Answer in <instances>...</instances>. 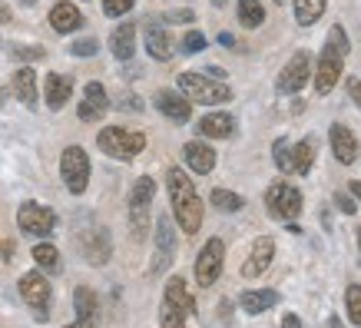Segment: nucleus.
<instances>
[{
	"mask_svg": "<svg viewBox=\"0 0 361 328\" xmlns=\"http://www.w3.org/2000/svg\"><path fill=\"white\" fill-rule=\"evenodd\" d=\"M166 189H169V202H173V216L179 222V229L196 236L202 229V199H199L192 179L183 169H169L166 173Z\"/></svg>",
	"mask_w": 361,
	"mask_h": 328,
	"instance_id": "1",
	"label": "nucleus"
},
{
	"mask_svg": "<svg viewBox=\"0 0 361 328\" xmlns=\"http://www.w3.org/2000/svg\"><path fill=\"white\" fill-rule=\"evenodd\" d=\"M179 93L189 99V103H202V107H219V103H229L232 90L222 83V80H212L206 73H179Z\"/></svg>",
	"mask_w": 361,
	"mask_h": 328,
	"instance_id": "2",
	"label": "nucleus"
},
{
	"mask_svg": "<svg viewBox=\"0 0 361 328\" xmlns=\"http://www.w3.org/2000/svg\"><path fill=\"white\" fill-rule=\"evenodd\" d=\"M97 146L113 159H133L146 150V133L126 130V126H103L97 136Z\"/></svg>",
	"mask_w": 361,
	"mask_h": 328,
	"instance_id": "3",
	"label": "nucleus"
},
{
	"mask_svg": "<svg viewBox=\"0 0 361 328\" xmlns=\"http://www.w3.org/2000/svg\"><path fill=\"white\" fill-rule=\"evenodd\" d=\"M60 176L73 196H83L90 186V156L83 146H66L60 156Z\"/></svg>",
	"mask_w": 361,
	"mask_h": 328,
	"instance_id": "4",
	"label": "nucleus"
},
{
	"mask_svg": "<svg viewBox=\"0 0 361 328\" xmlns=\"http://www.w3.org/2000/svg\"><path fill=\"white\" fill-rule=\"evenodd\" d=\"M265 209L279 222H292L302 212V193L292 183H272V186L265 189Z\"/></svg>",
	"mask_w": 361,
	"mask_h": 328,
	"instance_id": "5",
	"label": "nucleus"
},
{
	"mask_svg": "<svg viewBox=\"0 0 361 328\" xmlns=\"http://www.w3.org/2000/svg\"><path fill=\"white\" fill-rule=\"evenodd\" d=\"M156 196V183L149 176L136 179V186L130 193V226H133V236L142 239L146 236V222H149V202Z\"/></svg>",
	"mask_w": 361,
	"mask_h": 328,
	"instance_id": "6",
	"label": "nucleus"
},
{
	"mask_svg": "<svg viewBox=\"0 0 361 328\" xmlns=\"http://www.w3.org/2000/svg\"><path fill=\"white\" fill-rule=\"evenodd\" d=\"M222 265H226V242L209 239L206 245H202V252H199V259H196V282L202 285V288L216 285L219 282V275H222Z\"/></svg>",
	"mask_w": 361,
	"mask_h": 328,
	"instance_id": "7",
	"label": "nucleus"
},
{
	"mask_svg": "<svg viewBox=\"0 0 361 328\" xmlns=\"http://www.w3.org/2000/svg\"><path fill=\"white\" fill-rule=\"evenodd\" d=\"M17 226H20V232H27V236L47 239L56 226V216H54V209L40 206V202H23V206L17 209Z\"/></svg>",
	"mask_w": 361,
	"mask_h": 328,
	"instance_id": "8",
	"label": "nucleus"
},
{
	"mask_svg": "<svg viewBox=\"0 0 361 328\" xmlns=\"http://www.w3.org/2000/svg\"><path fill=\"white\" fill-rule=\"evenodd\" d=\"M308 80H312V60H308L305 50H298V54L282 66V73L275 80V90H279L282 97H292L298 90H305Z\"/></svg>",
	"mask_w": 361,
	"mask_h": 328,
	"instance_id": "9",
	"label": "nucleus"
},
{
	"mask_svg": "<svg viewBox=\"0 0 361 328\" xmlns=\"http://www.w3.org/2000/svg\"><path fill=\"white\" fill-rule=\"evenodd\" d=\"M20 296H23V302L37 312V318L44 322L47 312H50V298H54V288H50V282H47V275L44 272L20 275Z\"/></svg>",
	"mask_w": 361,
	"mask_h": 328,
	"instance_id": "10",
	"label": "nucleus"
},
{
	"mask_svg": "<svg viewBox=\"0 0 361 328\" xmlns=\"http://www.w3.org/2000/svg\"><path fill=\"white\" fill-rule=\"evenodd\" d=\"M341 66H345V54H341L338 47L325 44L322 56H318V70H315V90L322 97H329L335 83L341 80Z\"/></svg>",
	"mask_w": 361,
	"mask_h": 328,
	"instance_id": "11",
	"label": "nucleus"
},
{
	"mask_svg": "<svg viewBox=\"0 0 361 328\" xmlns=\"http://www.w3.org/2000/svg\"><path fill=\"white\" fill-rule=\"evenodd\" d=\"M272 259H275V239L272 236H259V239L252 242L249 259L242 262V275H245V279H259V275L272 265Z\"/></svg>",
	"mask_w": 361,
	"mask_h": 328,
	"instance_id": "12",
	"label": "nucleus"
},
{
	"mask_svg": "<svg viewBox=\"0 0 361 328\" xmlns=\"http://www.w3.org/2000/svg\"><path fill=\"white\" fill-rule=\"evenodd\" d=\"M106 109H110V97H106L103 83H87L83 99H80V107H77V116L83 123H97V120H103Z\"/></svg>",
	"mask_w": 361,
	"mask_h": 328,
	"instance_id": "13",
	"label": "nucleus"
},
{
	"mask_svg": "<svg viewBox=\"0 0 361 328\" xmlns=\"http://www.w3.org/2000/svg\"><path fill=\"white\" fill-rule=\"evenodd\" d=\"M153 103L166 120H173V123H189V116H192V103L183 93H176V90H159L153 97Z\"/></svg>",
	"mask_w": 361,
	"mask_h": 328,
	"instance_id": "14",
	"label": "nucleus"
},
{
	"mask_svg": "<svg viewBox=\"0 0 361 328\" xmlns=\"http://www.w3.org/2000/svg\"><path fill=\"white\" fill-rule=\"evenodd\" d=\"M173 255H176V236H173V222L169 219H159L156 222V259H153V269L149 272L159 275L166 269V265L173 262Z\"/></svg>",
	"mask_w": 361,
	"mask_h": 328,
	"instance_id": "15",
	"label": "nucleus"
},
{
	"mask_svg": "<svg viewBox=\"0 0 361 328\" xmlns=\"http://www.w3.org/2000/svg\"><path fill=\"white\" fill-rule=\"evenodd\" d=\"M329 142H331V153L338 159L341 166H351L358 159V140H355V133L345 126V123H335L329 130Z\"/></svg>",
	"mask_w": 361,
	"mask_h": 328,
	"instance_id": "16",
	"label": "nucleus"
},
{
	"mask_svg": "<svg viewBox=\"0 0 361 328\" xmlns=\"http://www.w3.org/2000/svg\"><path fill=\"white\" fill-rule=\"evenodd\" d=\"M142 44H146V54L153 60H169L173 56V40H169L163 23H146L142 27Z\"/></svg>",
	"mask_w": 361,
	"mask_h": 328,
	"instance_id": "17",
	"label": "nucleus"
},
{
	"mask_svg": "<svg viewBox=\"0 0 361 328\" xmlns=\"http://www.w3.org/2000/svg\"><path fill=\"white\" fill-rule=\"evenodd\" d=\"M183 159H186V166L192 169V173L206 176V173H212V166H216V150L206 146V142L192 140V142L183 146Z\"/></svg>",
	"mask_w": 361,
	"mask_h": 328,
	"instance_id": "18",
	"label": "nucleus"
},
{
	"mask_svg": "<svg viewBox=\"0 0 361 328\" xmlns=\"http://www.w3.org/2000/svg\"><path fill=\"white\" fill-rule=\"evenodd\" d=\"M50 27H54L56 33H73L83 27V13L77 11V4L60 0V4H54V11H50Z\"/></svg>",
	"mask_w": 361,
	"mask_h": 328,
	"instance_id": "19",
	"label": "nucleus"
},
{
	"mask_svg": "<svg viewBox=\"0 0 361 328\" xmlns=\"http://www.w3.org/2000/svg\"><path fill=\"white\" fill-rule=\"evenodd\" d=\"M47 107L50 109H63L66 99L73 97V80L66 73H47Z\"/></svg>",
	"mask_w": 361,
	"mask_h": 328,
	"instance_id": "20",
	"label": "nucleus"
},
{
	"mask_svg": "<svg viewBox=\"0 0 361 328\" xmlns=\"http://www.w3.org/2000/svg\"><path fill=\"white\" fill-rule=\"evenodd\" d=\"M199 136H209V140H229L232 133H235V120H232L229 113H209L199 120Z\"/></svg>",
	"mask_w": 361,
	"mask_h": 328,
	"instance_id": "21",
	"label": "nucleus"
},
{
	"mask_svg": "<svg viewBox=\"0 0 361 328\" xmlns=\"http://www.w3.org/2000/svg\"><path fill=\"white\" fill-rule=\"evenodd\" d=\"M169 308H176V312H183V315H192L196 312V298L189 296V288H186V282L183 279H169L166 282V298H163Z\"/></svg>",
	"mask_w": 361,
	"mask_h": 328,
	"instance_id": "22",
	"label": "nucleus"
},
{
	"mask_svg": "<svg viewBox=\"0 0 361 328\" xmlns=\"http://www.w3.org/2000/svg\"><path fill=\"white\" fill-rule=\"evenodd\" d=\"M110 50L116 60H130L133 54H136V23H120L116 30H113L110 37Z\"/></svg>",
	"mask_w": 361,
	"mask_h": 328,
	"instance_id": "23",
	"label": "nucleus"
},
{
	"mask_svg": "<svg viewBox=\"0 0 361 328\" xmlns=\"http://www.w3.org/2000/svg\"><path fill=\"white\" fill-rule=\"evenodd\" d=\"M275 302H279V292H275V288H249V292H242V298H239L242 312H249V315H262Z\"/></svg>",
	"mask_w": 361,
	"mask_h": 328,
	"instance_id": "24",
	"label": "nucleus"
},
{
	"mask_svg": "<svg viewBox=\"0 0 361 328\" xmlns=\"http://www.w3.org/2000/svg\"><path fill=\"white\" fill-rule=\"evenodd\" d=\"M13 93H17L23 107H37V73H33V66H20L13 73Z\"/></svg>",
	"mask_w": 361,
	"mask_h": 328,
	"instance_id": "25",
	"label": "nucleus"
},
{
	"mask_svg": "<svg viewBox=\"0 0 361 328\" xmlns=\"http://www.w3.org/2000/svg\"><path fill=\"white\" fill-rule=\"evenodd\" d=\"M315 150H318L315 136H305L302 142L292 146V169H295L298 176H305L308 169H312V163H315Z\"/></svg>",
	"mask_w": 361,
	"mask_h": 328,
	"instance_id": "26",
	"label": "nucleus"
},
{
	"mask_svg": "<svg viewBox=\"0 0 361 328\" xmlns=\"http://www.w3.org/2000/svg\"><path fill=\"white\" fill-rule=\"evenodd\" d=\"M33 262L40 265V272H50V275H56L60 269H63L60 252H56V245H50V242H40V245L33 249Z\"/></svg>",
	"mask_w": 361,
	"mask_h": 328,
	"instance_id": "27",
	"label": "nucleus"
},
{
	"mask_svg": "<svg viewBox=\"0 0 361 328\" xmlns=\"http://www.w3.org/2000/svg\"><path fill=\"white\" fill-rule=\"evenodd\" d=\"M292 4H295V20L302 27H312L325 13V0H292Z\"/></svg>",
	"mask_w": 361,
	"mask_h": 328,
	"instance_id": "28",
	"label": "nucleus"
},
{
	"mask_svg": "<svg viewBox=\"0 0 361 328\" xmlns=\"http://www.w3.org/2000/svg\"><path fill=\"white\" fill-rule=\"evenodd\" d=\"M239 23L242 27H249V30L262 27L265 23V7L259 4V0H239Z\"/></svg>",
	"mask_w": 361,
	"mask_h": 328,
	"instance_id": "29",
	"label": "nucleus"
},
{
	"mask_svg": "<svg viewBox=\"0 0 361 328\" xmlns=\"http://www.w3.org/2000/svg\"><path fill=\"white\" fill-rule=\"evenodd\" d=\"M212 206L219 209V212H239L242 206H245V199L239 196V193H232V189H212Z\"/></svg>",
	"mask_w": 361,
	"mask_h": 328,
	"instance_id": "30",
	"label": "nucleus"
},
{
	"mask_svg": "<svg viewBox=\"0 0 361 328\" xmlns=\"http://www.w3.org/2000/svg\"><path fill=\"white\" fill-rule=\"evenodd\" d=\"M73 308H77V318H97V296L87 285H80L73 292Z\"/></svg>",
	"mask_w": 361,
	"mask_h": 328,
	"instance_id": "31",
	"label": "nucleus"
},
{
	"mask_svg": "<svg viewBox=\"0 0 361 328\" xmlns=\"http://www.w3.org/2000/svg\"><path fill=\"white\" fill-rule=\"evenodd\" d=\"M345 312H348L351 325H361V285H348L345 288Z\"/></svg>",
	"mask_w": 361,
	"mask_h": 328,
	"instance_id": "32",
	"label": "nucleus"
},
{
	"mask_svg": "<svg viewBox=\"0 0 361 328\" xmlns=\"http://www.w3.org/2000/svg\"><path fill=\"white\" fill-rule=\"evenodd\" d=\"M272 159H275V166L282 169V173H295L292 169V142L285 140H275V146H272Z\"/></svg>",
	"mask_w": 361,
	"mask_h": 328,
	"instance_id": "33",
	"label": "nucleus"
},
{
	"mask_svg": "<svg viewBox=\"0 0 361 328\" xmlns=\"http://www.w3.org/2000/svg\"><path fill=\"white\" fill-rule=\"evenodd\" d=\"M159 325L163 328H189L186 315H183V312H176V308H169L166 302H163V312H159Z\"/></svg>",
	"mask_w": 361,
	"mask_h": 328,
	"instance_id": "34",
	"label": "nucleus"
},
{
	"mask_svg": "<svg viewBox=\"0 0 361 328\" xmlns=\"http://www.w3.org/2000/svg\"><path fill=\"white\" fill-rule=\"evenodd\" d=\"M179 50H183V54H202V50H206V37H202L199 30H189L186 37H183Z\"/></svg>",
	"mask_w": 361,
	"mask_h": 328,
	"instance_id": "35",
	"label": "nucleus"
},
{
	"mask_svg": "<svg viewBox=\"0 0 361 328\" xmlns=\"http://www.w3.org/2000/svg\"><path fill=\"white\" fill-rule=\"evenodd\" d=\"M133 11V0H103V13L106 17H126Z\"/></svg>",
	"mask_w": 361,
	"mask_h": 328,
	"instance_id": "36",
	"label": "nucleus"
},
{
	"mask_svg": "<svg viewBox=\"0 0 361 328\" xmlns=\"http://www.w3.org/2000/svg\"><path fill=\"white\" fill-rule=\"evenodd\" d=\"M329 44L338 47L341 54H348V33H345V27H338V23L331 27V30H329Z\"/></svg>",
	"mask_w": 361,
	"mask_h": 328,
	"instance_id": "37",
	"label": "nucleus"
},
{
	"mask_svg": "<svg viewBox=\"0 0 361 328\" xmlns=\"http://www.w3.org/2000/svg\"><path fill=\"white\" fill-rule=\"evenodd\" d=\"M97 50H99V44L93 40V37H87V40H77V44L70 47V54H73V56H93Z\"/></svg>",
	"mask_w": 361,
	"mask_h": 328,
	"instance_id": "38",
	"label": "nucleus"
},
{
	"mask_svg": "<svg viewBox=\"0 0 361 328\" xmlns=\"http://www.w3.org/2000/svg\"><path fill=\"white\" fill-rule=\"evenodd\" d=\"M348 97H351V103L361 109V80L358 77H348Z\"/></svg>",
	"mask_w": 361,
	"mask_h": 328,
	"instance_id": "39",
	"label": "nucleus"
},
{
	"mask_svg": "<svg viewBox=\"0 0 361 328\" xmlns=\"http://www.w3.org/2000/svg\"><path fill=\"white\" fill-rule=\"evenodd\" d=\"M335 202H338V206H341V212H348V216H351V212H355V209H358V206H355V202H351L348 196H345V193H338V196H335Z\"/></svg>",
	"mask_w": 361,
	"mask_h": 328,
	"instance_id": "40",
	"label": "nucleus"
},
{
	"mask_svg": "<svg viewBox=\"0 0 361 328\" xmlns=\"http://www.w3.org/2000/svg\"><path fill=\"white\" fill-rule=\"evenodd\" d=\"M13 54H17V56H30V60H40V56H44V50H40V47H30V50H23V47H17Z\"/></svg>",
	"mask_w": 361,
	"mask_h": 328,
	"instance_id": "41",
	"label": "nucleus"
},
{
	"mask_svg": "<svg viewBox=\"0 0 361 328\" xmlns=\"http://www.w3.org/2000/svg\"><path fill=\"white\" fill-rule=\"evenodd\" d=\"M169 20H173V23H189V20H192V13H189V11H176V13H169Z\"/></svg>",
	"mask_w": 361,
	"mask_h": 328,
	"instance_id": "42",
	"label": "nucleus"
},
{
	"mask_svg": "<svg viewBox=\"0 0 361 328\" xmlns=\"http://www.w3.org/2000/svg\"><path fill=\"white\" fill-rule=\"evenodd\" d=\"M66 328H97V318H77L73 325H66Z\"/></svg>",
	"mask_w": 361,
	"mask_h": 328,
	"instance_id": "43",
	"label": "nucleus"
},
{
	"mask_svg": "<svg viewBox=\"0 0 361 328\" xmlns=\"http://www.w3.org/2000/svg\"><path fill=\"white\" fill-rule=\"evenodd\" d=\"M13 255V242H0V259H4V262H7V259H11Z\"/></svg>",
	"mask_w": 361,
	"mask_h": 328,
	"instance_id": "44",
	"label": "nucleus"
},
{
	"mask_svg": "<svg viewBox=\"0 0 361 328\" xmlns=\"http://www.w3.org/2000/svg\"><path fill=\"white\" fill-rule=\"evenodd\" d=\"M282 328H302V322H298V315H285L282 318Z\"/></svg>",
	"mask_w": 361,
	"mask_h": 328,
	"instance_id": "45",
	"label": "nucleus"
},
{
	"mask_svg": "<svg viewBox=\"0 0 361 328\" xmlns=\"http://www.w3.org/2000/svg\"><path fill=\"white\" fill-rule=\"evenodd\" d=\"M202 73H206V77H212V80H222V77H226V73H222L219 66H206Z\"/></svg>",
	"mask_w": 361,
	"mask_h": 328,
	"instance_id": "46",
	"label": "nucleus"
},
{
	"mask_svg": "<svg viewBox=\"0 0 361 328\" xmlns=\"http://www.w3.org/2000/svg\"><path fill=\"white\" fill-rule=\"evenodd\" d=\"M219 44H222V47H232L235 40H232V33H219Z\"/></svg>",
	"mask_w": 361,
	"mask_h": 328,
	"instance_id": "47",
	"label": "nucleus"
},
{
	"mask_svg": "<svg viewBox=\"0 0 361 328\" xmlns=\"http://www.w3.org/2000/svg\"><path fill=\"white\" fill-rule=\"evenodd\" d=\"M351 196H355V199H358V202H361V183H358V179L351 183Z\"/></svg>",
	"mask_w": 361,
	"mask_h": 328,
	"instance_id": "48",
	"label": "nucleus"
},
{
	"mask_svg": "<svg viewBox=\"0 0 361 328\" xmlns=\"http://www.w3.org/2000/svg\"><path fill=\"white\" fill-rule=\"evenodd\" d=\"M7 20H11V11H7V7L0 4V23H7Z\"/></svg>",
	"mask_w": 361,
	"mask_h": 328,
	"instance_id": "49",
	"label": "nucleus"
},
{
	"mask_svg": "<svg viewBox=\"0 0 361 328\" xmlns=\"http://www.w3.org/2000/svg\"><path fill=\"white\" fill-rule=\"evenodd\" d=\"M212 4H216V7H222V4H226V0H212Z\"/></svg>",
	"mask_w": 361,
	"mask_h": 328,
	"instance_id": "50",
	"label": "nucleus"
},
{
	"mask_svg": "<svg viewBox=\"0 0 361 328\" xmlns=\"http://www.w3.org/2000/svg\"><path fill=\"white\" fill-rule=\"evenodd\" d=\"M358 245H361V229H358Z\"/></svg>",
	"mask_w": 361,
	"mask_h": 328,
	"instance_id": "51",
	"label": "nucleus"
},
{
	"mask_svg": "<svg viewBox=\"0 0 361 328\" xmlns=\"http://www.w3.org/2000/svg\"><path fill=\"white\" fill-rule=\"evenodd\" d=\"M275 4H282V0H275Z\"/></svg>",
	"mask_w": 361,
	"mask_h": 328,
	"instance_id": "52",
	"label": "nucleus"
}]
</instances>
